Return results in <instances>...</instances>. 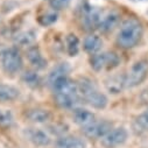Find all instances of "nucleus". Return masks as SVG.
I'll use <instances>...</instances> for the list:
<instances>
[{
    "label": "nucleus",
    "instance_id": "1",
    "mask_svg": "<svg viewBox=\"0 0 148 148\" xmlns=\"http://www.w3.org/2000/svg\"><path fill=\"white\" fill-rule=\"evenodd\" d=\"M143 34L142 25L134 18H128L121 22L117 35V45L123 49L134 48L141 40Z\"/></svg>",
    "mask_w": 148,
    "mask_h": 148
},
{
    "label": "nucleus",
    "instance_id": "2",
    "mask_svg": "<svg viewBox=\"0 0 148 148\" xmlns=\"http://www.w3.org/2000/svg\"><path fill=\"white\" fill-rule=\"evenodd\" d=\"M53 91L55 95L56 104L62 108H66V110L76 108L77 104L82 99L77 82H73L70 78L63 82L62 84H60L58 86H56Z\"/></svg>",
    "mask_w": 148,
    "mask_h": 148
},
{
    "label": "nucleus",
    "instance_id": "3",
    "mask_svg": "<svg viewBox=\"0 0 148 148\" xmlns=\"http://www.w3.org/2000/svg\"><path fill=\"white\" fill-rule=\"evenodd\" d=\"M77 84H78L81 98L86 104H89L90 106L97 110H103L107 106L108 104L107 97L103 92H100V90L91 79L84 77V78H81L77 82Z\"/></svg>",
    "mask_w": 148,
    "mask_h": 148
},
{
    "label": "nucleus",
    "instance_id": "4",
    "mask_svg": "<svg viewBox=\"0 0 148 148\" xmlns=\"http://www.w3.org/2000/svg\"><path fill=\"white\" fill-rule=\"evenodd\" d=\"M148 77V62L145 60L136 61L125 75V88H135L142 84Z\"/></svg>",
    "mask_w": 148,
    "mask_h": 148
},
{
    "label": "nucleus",
    "instance_id": "5",
    "mask_svg": "<svg viewBox=\"0 0 148 148\" xmlns=\"http://www.w3.org/2000/svg\"><path fill=\"white\" fill-rule=\"evenodd\" d=\"M119 63H120V58L113 51L97 53L95 55H91L90 57V65L97 72H100L104 70H111L118 66Z\"/></svg>",
    "mask_w": 148,
    "mask_h": 148
},
{
    "label": "nucleus",
    "instance_id": "6",
    "mask_svg": "<svg viewBox=\"0 0 148 148\" xmlns=\"http://www.w3.org/2000/svg\"><path fill=\"white\" fill-rule=\"evenodd\" d=\"M1 66L5 70V72L10 73V75H14L18 73L23 65V61H22V56L20 54V51L18 50V48L15 47H11L5 49L1 53Z\"/></svg>",
    "mask_w": 148,
    "mask_h": 148
},
{
    "label": "nucleus",
    "instance_id": "7",
    "mask_svg": "<svg viewBox=\"0 0 148 148\" xmlns=\"http://www.w3.org/2000/svg\"><path fill=\"white\" fill-rule=\"evenodd\" d=\"M128 138V132L125 127H116L107 132L101 139L100 143L104 148H117L123 146Z\"/></svg>",
    "mask_w": 148,
    "mask_h": 148
},
{
    "label": "nucleus",
    "instance_id": "8",
    "mask_svg": "<svg viewBox=\"0 0 148 148\" xmlns=\"http://www.w3.org/2000/svg\"><path fill=\"white\" fill-rule=\"evenodd\" d=\"M101 13H103L101 10L95 7L93 5H91L89 3H85L81 8V19H82L83 26L88 30L98 28Z\"/></svg>",
    "mask_w": 148,
    "mask_h": 148
},
{
    "label": "nucleus",
    "instance_id": "9",
    "mask_svg": "<svg viewBox=\"0 0 148 148\" xmlns=\"http://www.w3.org/2000/svg\"><path fill=\"white\" fill-rule=\"evenodd\" d=\"M113 128L112 123L107 120H95L86 127H83V134L90 139H101L107 132Z\"/></svg>",
    "mask_w": 148,
    "mask_h": 148
},
{
    "label": "nucleus",
    "instance_id": "10",
    "mask_svg": "<svg viewBox=\"0 0 148 148\" xmlns=\"http://www.w3.org/2000/svg\"><path fill=\"white\" fill-rule=\"evenodd\" d=\"M69 72H70V65L68 63H60L50 71L48 76V83L50 88L54 90L56 86L69 79Z\"/></svg>",
    "mask_w": 148,
    "mask_h": 148
},
{
    "label": "nucleus",
    "instance_id": "11",
    "mask_svg": "<svg viewBox=\"0 0 148 148\" xmlns=\"http://www.w3.org/2000/svg\"><path fill=\"white\" fill-rule=\"evenodd\" d=\"M120 23V14L117 11H106L101 13L98 29L101 33L112 32Z\"/></svg>",
    "mask_w": 148,
    "mask_h": 148
},
{
    "label": "nucleus",
    "instance_id": "12",
    "mask_svg": "<svg viewBox=\"0 0 148 148\" xmlns=\"http://www.w3.org/2000/svg\"><path fill=\"white\" fill-rule=\"evenodd\" d=\"M25 135L28 141L38 147H47L51 143L49 134L41 128H26Z\"/></svg>",
    "mask_w": 148,
    "mask_h": 148
},
{
    "label": "nucleus",
    "instance_id": "13",
    "mask_svg": "<svg viewBox=\"0 0 148 148\" xmlns=\"http://www.w3.org/2000/svg\"><path fill=\"white\" fill-rule=\"evenodd\" d=\"M26 57L28 60V62L38 70L45 69L47 66V60L43 57L41 50L39 47L36 46H32L27 49L26 51Z\"/></svg>",
    "mask_w": 148,
    "mask_h": 148
},
{
    "label": "nucleus",
    "instance_id": "14",
    "mask_svg": "<svg viewBox=\"0 0 148 148\" xmlns=\"http://www.w3.org/2000/svg\"><path fill=\"white\" fill-rule=\"evenodd\" d=\"M72 119L77 125H79L82 128L89 126L96 120V116L91 112V111L86 108H81L76 107L72 110Z\"/></svg>",
    "mask_w": 148,
    "mask_h": 148
},
{
    "label": "nucleus",
    "instance_id": "15",
    "mask_svg": "<svg viewBox=\"0 0 148 148\" xmlns=\"http://www.w3.org/2000/svg\"><path fill=\"white\" fill-rule=\"evenodd\" d=\"M56 148H86V141L73 135H62L55 141Z\"/></svg>",
    "mask_w": 148,
    "mask_h": 148
},
{
    "label": "nucleus",
    "instance_id": "16",
    "mask_svg": "<svg viewBox=\"0 0 148 148\" xmlns=\"http://www.w3.org/2000/svg\"><path fill=\"white\" fill-rule=\"evenodd\" d=\"M101 47H103V40L99 38L98 35L91 34V35L86 36V38L84 39L83 48L90 55H95V54L99 53Z\"/></svg>",
    "mask_w": 148,
    "mask_h": 148
},
{
    "label": "nucleus",
    "instance_id": "17",
    "mask_svg": "<svg viewBox=\"0 0 148 148\" xmlns=\"http://www.w3.org/2000/svg\"><path fill=\"white\" fill-rule=\"evenodd\" d=\"M20 96V91L8 84L0 83V103H8V101H14L18 99Z\"/></svg>",
    "mask_w": 148,
    "mask_h": 148
},
{
    "label": "nucleus",
    "instance_id": "18",
    "mask_svg": "<svg viewBox=\"0 0 148 148\" xmlns=\"http://www.w3.org/2000/svg\"><path fill=\"white\" fill-rule=\"evenodd\" d=\"M27 118L35 124H43L47 123L48 120H50V112L48 110L45 108H32L27 112Z\"/></svg>",
    "mask_w": 148,
    "mask_h": 148
},
{
    "label": "nucleus",
    "instance_id": "19",
    "mask_svg": "<svg viewBox=\"0 0 148 148\" xmlns=\"http://www.w3.org/2000/svg\"><path fill=\"white\" fill-rule=\"evenodd\" d=\"M106 89L108 90L110 93H120L123 89L125 88V76L123 75H114L112 77H110L106 81Z\"/></svg>",
    "mask_w": 148,
    "mask_h": 148
},
{
    "label": "nucleus",
    "instance_id": "20",
    "mask_svg": "<svg viewBox=\"0 0 148 148\" xmlns=\"http://www.w3.org/2000/svg\"><path fill=\"white\" fill-rule=\"evenodd\" d=\"M132 128L135 134H143L148 132V108L134 119Z\"/></svg>",
    "mask_w": 148,
    "mask_h": 148
},
{
    "label": "nucleus",
    "instance_id": "21",
    "mask_svg": "<svg viewBox=\"0 0 148 148\" xmlns=\"http://www.w3.org/2000/svg\"><path fill=\"white\" fill-rule=\"evenodd\" d=\"M65 50L69 56H76L79 53V40L75 34L65 36Z\"/></svg>",
    "mask_w": 148,
    "mask_h": 148
},
{
    "label": "nucleus",
    "instance_id": "22",
    "mask_svg": "<svg viewBox=\"0 0 148 148\" xmlns=\"http://www.w3.org/2000/svg\"><path fill=\"white\" fill-rule=\"evenodd\" d=\"M22 79L32 89H36L41 85V77L36 71H32V70L26 71L22 75Z\"/></svg>",
    "mask_w": 148,
    "mask_h": 148
},
{
    "label": "nucleus",
    "instance_id": "23",
    "mask_svg": "<svg viewBox=\"0 0 148 148\" xmlns=\"http://www.w3.org/2000/svg\"><path fill=\"white\" fill-rule=\"evenodd\" d=\"M16 43H19L20 46H28L32 47V45L36 41V33L34 30H27V32H22L20 33L16 39H15Z\"/></svg>",
    "mask_w": 148,
    "mask_h": 148
},
{
    "label": "nucleus",
    "instance_id": "24",
    "mask_svg": "<svg viewBox=\"0 0 148 148\" xmlns=\"http://www.w3.org/2000/svg\"><path fill=\"white\" fill-rule=\"evenodd\" d=\"M13 123H14V118L10 111L0 110V127L4 130H7V128L12 127Z\"/></svg>",
    "mask_w": 148,
    "mask_h": 148
},
{
    "label": "nucleus",
    "instance_id": "25",
    "mask_svg": "<svg viewBox=\"0 0 148 148\" xmlns=\"http://www.w3.org/2000/svg\"><path fill=\"white\" fill-rule=\"evenodd\" d=\"M57 19H58L57 13H56L55 11H50V12H47L46 14L41 15V16L39 18V22H40V25L47 27V26L54 25V23L57 21Z\"/></svg>",
    "mask_w": 148,
    "mask_h": 148
},
{
    "label": "nucleus",
    "instance_id": "26",
    "mask_svg": "<svg viewBox=\"0 0 148 148\" xmlns=\"http://www.w3.org/2000/svg\"><path fill=\"white\" fill-rule=\"evenodd\" d=\"M70 1L71 0H49L50 6L54 8V11H60V10L68 7Z\"/></svg>",
    "mask_w": 148,
    "mask_h": 148
},
{
    "label": "nucleus",
    "instance_id": "27",
    "mask_svg": "<svg viewBox=\"0 0 148 148\" xmlns=\"http://www.w3.org/2000/svg\"><path fill=\"white\" fill-rule=\"evenodd\" d=\"M136 1H138V0H136Z\"/></svg>",
    "mask_w": 148,
    "mask_h": 148
}]
</instances>
